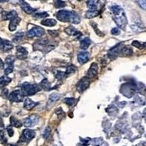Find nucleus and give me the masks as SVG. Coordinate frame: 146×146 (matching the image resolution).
Returning <instances> with one entry per match:
<instances>
[{
  "mask_svg": "<svg viewBox=\"0 0 146 146\" xmlns=\"http://www.w3.org/2000/svg\"><path fill=\"white\" fill-rule=\"evenodd\" d=\"M111 12L113 13V19L121 29H125L127 25V19L123 10L119 5H113L111 7Z\"/></svg>",
  "mask_w": 146,
  "mask_h": 146,
  "instance_id": "f257e3e1",
  "label": "nucleus"
},
{
  "mask_svg": "<svg viewBox=\"0 0 146 146\" xmlns=\"http://www.w3.org/2000/svg\"><path fill=\"white\" fill-rule=\"evenodd\" d=\"M21 88V91L24 93V95H26V96H32V95H35L41 90V88L36 85V84H31L28 82L22 84Z\"/></svg>",
  "mask_w": 146,
  "mask_h": 146,
  "instance_id": "f03ea898",
  "label": "nucleus"
},
{
  "mask_svg": "<svg viewBox=\"0 0 146 146\" xmlns=\"http://www.w3.org/2000/svg\"><path fill=\"white\" fill-rule=\"evenodd\" d=\"M49 46H52L49 45V40L47 38H43V39H40L38 40L35 44H33V50H42L43 52H50L52 49H50Z\"/></svg>",
  "mask_w": 146,
  "mask_h": 146,
  "instance_id": "7ed1b4c3",
  "label": "nucleus"
},
{
  "mask_svg": "<svg viewBox=\"0 0 146 146\" xmlns=\"http://www.w3.org/2000/svg\"><path fill=\"white\" fill-rule=\"evenodd\" d=\"M72 11L69 10H60L56 13V17L58 20L64 22V23H70Z\"/></svg>",
  "mask_w": 146,
  "mask_h": 146,
  "instance_id": "20e7f679",
  "label": "nucleus"
},
{
  "mask_svg": "<svg viewBox=\"0 0 146 146\" xmlns=\"http://www.w3.org/2000/svg\"><path fill=\"white\" fill-rule=\"evenodd\" d=\"M123 88H121V93L123 94L126 98H132V96L135 92V86L133 84H130V83H126L123 84V85L121 87Z\"/></svg>",
  "mask_w": 146,
  "mask_h": 146,
  "instance_id": "39448f33",
  "label": "nucleus"
},
{
  "mask_svg": "<svg viewBox=\"0 0 146 146\" xmlns=\"http://www.w3.org/2000/svg\"><path fill=\"white\" fill-rule=\"evenodd\" d=\"M44 33H45V31L43 30V28L39 27V26H33L32 29H30L27 32L26 36L28 38H33V37H42Z\"/></svg>",
  "mask_w": 146,
  "mask_h": 146,
  "instance_id": "423d86ee",
  "label": "nucleus"
},
{
  "mask_svg": "<svg viewBox=\"0 0 146 146\" xmlns=\"http://www.w3.org/2000/svg\"><path fill=\"white\" fill-rule=\"evenodd\" d=\"M7 98L11 101V102H21V101L24 100L25 95L20 89H16V90H14L12 93L9 94Z\"/></svg>",
  "mask_w": 146,
  "mask_h": 146,
  "instance_id": "0eeeda50",
  "label": "nucleus"
},
{
  "mask_svg": "<svg viewBox=\"0 0 146 146\" xmlns=\"http://www.w3.org/2000/svg\"><path fill=\"white\" fill-rule=\"evenodd\" d=\"M89 85H90V78H88V77H84L78 82L77 86H76L77 90L81 93L83 91H85L89 87Z\"/></svg>",
  "mask_w": 146,
  "mask_h": 146,
  "instance_id": "6e6552de",
  "label": "nucleus"
},
{
  "mask_svg": "<svg viewBox=\"0 0 146 146\" xmlns=\"http://www.w3.org/2000/svg\"><path fill=\"white\" fill-rule=\"evenodd\" d=\"M35 136V131L31 130V129H25L23 131L21 138H20V142H29L30 140H32L33 137Z\"/></svg>",
  "mask_w": 146,
  "mask_h": 146,
  "instance_id": "1a4fd4ad",
  "label": "nucleus"
},
{
  "mask_svg": "<svg viewBox=\"0 0 146 146\" xmlns=\"http://www.w3.org/2000/svg\"><path fill=\"white\" fill-rule=\"evenodd\" d=\"M39 122V115H32L29 117L25 119L24 121V125L25 127H33L36 125Z\"/></svg>",
  "mask_w": 146,
  "mask_h": 146,
  "instance_id": "9d476101",
  "label": "nucleus"
},
{
  "mask_svg": "<svg viewBox=\"0 0 146 146\" xmlns=\"http://www.w3.org/2000/svg\"><path fill=\"white\" fill-rule=\"evenodd\" d=\"M123 47V45L122 43H119V44H117V45H115V47H113L108 52V57L112 60L115 59L117 56L121 54V50H122Z\"/></svg>",
  "mask_w": 146,
  "mask_h": 146,
  "instance_id": "9b49d317",
  "label": "nucleus"
},
{
  "mask_svg": "<svg viewBox=\"0 0 146 146\" xmlns=\"http://www.w3.org/2000/svg\"><path fill=\"white\" fill-rule=\"evenodd\" d=\"M13 43L11 42L0 38V50H3V52H9L10 50L13 49Z\"/></svg>",
  "mask_w": 146,
  "mask_h": 146,
  "instance_id": "f8f14e48",
  "label": "nucleus"
},
{
  "mask_svg": "<svg viewBox=\"0 0 146 146\" xmlns=\"http://www.w3.org/2000/svg\"><path fill=\"white\" fill-rule=\"evenodd\" d=\"M90 59V54L88 52H81L78 54V60L80 64H84L88 62Z\"/></svg>",
  "mask_w": 146,
  "mask_h": 146,
  "instance_id": "ddd939ff",
  "label": "nucleus"
},
{
  "mask_svg": "<svg viewBox=\"0 0 146 146\" xmlns=\"http://www.w3.org/2000/svg\"><path fill=\"white\" fill-rule=\"evenodd\" d=\"M28 56V52L27 50L22 46H17L16 48V57L19 60H25Z\"/></svg>",
  "mask_w": 146,
  "mask_h": 146,
  "instance_id": "4468645a",
  "label": "nucleus"
},
{
  "mask_svg": "<svg viewBox=\"0 0 146 146\" xmlns=\"http://www.w3.org/2000/svg\"><path fill=\"white\" fill-rule=\"evenodd\" d=\"M98 64L97 63H92L91 66H90V68H89V70H88L87 77L88 78L95 77V76L98 74Z\"/></svg>",
  "mask_w": 146,
  "mask_h": 146,
  "instance_id": "2eb2a0df",
  "label": "nucleus"
},
{
  "mask_svg": "<svg viewBox=\"0 0 146 146\" xmlns=\"http://www.w3.org/2000/svg\"><path fill=\"white\" fill-rule=\"evenodd\" d=\"M15 17H17V12L15 10H12V11H9V12H5L3 14L2 19L3 20H13Z\"/></svg>",
  "mask_w": 146,
  "mask_h": 146,
  "instance_id": "dca6fc26",
  "label": "nucleus"
},
{
  "mask_svg": "<svg viewBox=\"0 0 146 146\" xmlns=\"http://www.w3.org/2000/svg\"><path fill=\"white\" fill-rule=\"evenodd\" d=\"M20 5H21V8L22 10L24 11V12H25L26 14H33L35 12L36 9H33V7H31L29 5H28L27 3H25V1H21L20 2Z\"/></svg>",
  "mask_w": 146,
  "mask_h": 146,
  "instance_id": "f3484780",
  "label": "nucleus"
},
{
  "mask_svg": "<svg viewBox=\"0 0 146 146\" xmlns=\"http://www.w3.org/2000/svg\"><path fill=\"white\" fill-rule=\"evenodd\" d=\"M37 105H38V103L35 102V101H33L32 99L25 98V103H24V108L26 109V110H31Z\"/></svg>",
  "mask_w": 146,
  "mask_h": 146,
  "instance_id": "a211bd4d",
  "label": "nucleus"
},
{
  "mask_svg": "<svg viewBox=\"0 0 146 146\" xmlns=\"http://www.w3.org/2000/svg\"><path fill=\"white\" fill-rule=\"evenodd\" d=\"M87 5L89 12H98V7L99 5L98 1H95V0H93V1H88Z\"/></svg>",
  "mask_w": 146,
  "mask_h": 146,
  "instance_id": "6ab92c4d",
  "label": "nucleus"
},
{
  "mask_svg": "<svg viewBox=\"0 0 146 146\" xmlns=\"http://www.w3.org/2000/svg\"><path fill=\"white\" fill-rule=\"evenodd\" d=\"M65 32H66V33H68V35H74V36H76L77 37V40L81 36V33L78 32V31H77L73 26H69L68 28H66Z\"/></svg>",
  "mask_w": 146,
  "mask_h": 146,
  "instance_id": "aec40b11",
  "label": "nucleus"
},
{
  "mask_svg": "<svg viewBox=\"0 0 146 146\" xmlns=\"http://www.w3.org/2000/svg\"><path fill=\"white\" fill-rule=\"evenodd\" d=\"M60 98V94H58V93H52L49 97V98H48V104L50 106H52L55 102H57V101Z\"/></svg>",
  "mask_w": 146,
  "mask_h": 146,
  "instance_id": "412c9836",
  "label": "nucleus"
},
{
  "mask_svg": "<svg viewBox=\"0 0 146 146\" xmlns=\"http://www.w3.org/2000/svg\"><path fill=\"white\" fill-rule=\"evenodd\" d=\"M20 21H21V18L18 17V16H17V17L14 18L13 20H11L10 24H9V30L12 31V32L15 31L16 29V27H17V25H19Z\"/></svg>",
  "mask_w": 146,
  "mask_h": 146,
  "instance_id": "4be33fe9",
  "label": "nucleus"
},
{
  "mask_svg": "<svg viewBox=\"0 0 146 146\" xmlns=\"http://www.w3.org/2000/svg\"><path fill=\"white\" fill-rule=\"evenodd\" d=\"M91 44V40L89 38H84L80 42V48L82 50H87L88 46Z\"/></svg>",
  "mask_w": 146,
  "mask_h": 146,
  "instance_id": "5701e85b",
  "label": "nucleus"
},
{
  "mask_svg": "<svg viewBox=\"0 0 146 146\" xmlns=\"http://www.w3.org/2000/svg\"><path fill=\"white\" fill-rule=\"evenodd\" d=\"M10 82H11V78L5 75V76L0 78V87L1 88H4L7 85H8Z\"/></svg>",
  "mask_w": 146,
  "mask_h": 146,
  "instance_id": "b1692460",
  "label": "nucleus"
},
{
  "mask_svg": "<svg viewBox=\"0 0 146 146\" xmlns=\"http://www.w3.org/2000/svg\"><path fill=\"white\" fill-rule=\"evenodd\" d=\"M70 23L74 24V25H78L80 23V17L76 12H73L72 11V15H71V18H70Z\"/></svg>",
  "mask_w": 146,
  "mask_h": 146,
  "instance_id": "393cba45",
  "label": "nucleus"
},
{
  "mask_svg": "<svg viewBox=\"0 0 146 146\" xmlns=\"http://www.w3.org/2000/svg\"><path fill=\"white\" fill-rule=\"evenodd\" d=\"M42 25H46V26H54V25H57V21H56L55 19L47 18V19H44L42 21Z\"/></svg>",
  "mask_w": 146,
  "mask_h": 146,
  "instance_id": "a878e982",
  "label": "nucleus"
},
{
  "mask_svg": "<svg viewBox=\"0 0 146 146\" xmlns=\"http://www.w3.org/2000/svg\"><path fill=\"white\" fill-rule=\"evenodd\" d=\"M10 123H11V125L12 126H15V127H17V128H19V127H21L22 125V122L21 121H19L17 118H15V116H11V118H10Z\"/></svg>",
  "mask_w": 146,
  "mask_h": 146,
  "instance_id": "bb28decb",
  "label": "nucleus"
},
{
  "mask_svg": "<svg viewBox=\"0 0 146 146\" xmlns=\"http://www.w3.org/2000/svg\"><path fill=\"white\" fill-rule=\"evenodd\" d=\"M41 88L44 90H50V83L47 78H44V80L41 82Z\"/></svg>",
  "mask_w": 146,
  "mask_h": 146,
  "instance_id": "cd10ccee",
  "label": "nucleus"
},
{
  "mask_svg": "<svg viewBox=\"0 0 146 146\" xmlns=\"http://www.w3.org/2000/svg\"><path fill=\"white\" fill-rule=\"evenodd\" d=\"M24 36H25V33H23V32L17 33H16V35H15L14 39H13L14 42H21V41L24 39Z\"/></svg>",
  "mask_w": 146,
  "mask_h": 146,
  "instance_id": "c85d7f7f",
  "label": "nucleus"
},
{
  "mask_svg": "<svg viewBox=\"0 0 146 146\" xmlns=\"http://www.w3.org/2000/svg\"><path fill=\"white\" fill-rule=\"evenodd\" d=\"M49 14L46 12H42V13H35L33 15V17L35 19H39V18H44V17H48Z\"/></svg>",
  "mask_w": 146,
  "mask_h": 146,
  "instance_id": "c756f323",
  "label": "nucleus"
},
{
  "mask_svg": "<svg viewBox=\"0 0 146 146\" xmlns=\"http://www.w3.org/2000/svg\"><path fill=\"white\" fill-rule=\"evenodd\" d=\"M54 74H55V78H57V80H63V78L66 77L65 72L60 71V70H55V71H54Z\"/></svg>",
  "mask_w": 146,
  "mask_h": 146,
  "instance_id": "7c9ffc66",
  "label": "nucleus"
},
{
  "mask_svg": "<svg viewBox=\"0 0 146 146\" xmlns=\"http://www.w3.org/2000/svg\"><path fill=\"white\" fill-rule=\"evenodd\" d=\"M15 56L9 55V56H7V58H5V63L7 64V66H13V64L15 62Z\"/></svg>",
  "mask_w": 146,
  "mask_h": 146,
  "instance_id": "2f4dec72",
  "label": "nucleus"
},
{
  "mask_svg": "<svg viewBox=\"0 0 146 146\" xmlns=\"http://www.w3.org/2000/svg\"><path fill=\"white\" fill-rule=\"evenodd\" d=\"M76 71V67L74 65H70L68 68H67V70L65 72V75L66 77H68L69 75L72 74V73H74Z\"/></svg>",
  "mask_w": 146,
  "mask_h": 146,
  "instance_id": "473e14b6",
  "label": "nucleus"
},
{
  "mask_svg": "<svg viewBox=\"0 0 146 146\" xmlns=\"http://www.w3.org/2000/svg\"><path fill=\"white\" fill-rule=\"evenodd\" d=\"M0 141H1V143L3 144L7 143V138L5 136V133L4 130H0Z\"/></svg>",
  "mask_w": 146,
  "mask_h": 146,
  "instance_id": "72a5a7b5",
  "label": "nucleus"
},
{
  "mask_svg": "<svg viewBox=\"0 0 146 146\" xmlns=\"http://www.w3.org/2000/svg\"><path fill=\"white\" fill-rule=\"evenodd\" d=\"M76 98H67L64 99V103L67 104V105H69V106H72V105H74L76 103Z\"/></svg>",
  "mask_w": 146,
  "mask_h": 146,
  "instance_id": "f704fd0d",
  "label": "nucleus"
},
{
  "mask_svg": "<svg viewBox=\"0 0 146 146\" xmlns=\"http://www.w3.org/2000/svg\"><path fill=\"white\" fill-rule=\"evenodd\" d=\"M54 5H55L56 7L60 8V7H64L65 5H66V3L63 2V1H55L54 2Z\"/></svg>",
  "mask_w": 146,
  "mask_h": 146,
  "instance_id": "c9c22d12",
  "label": "nucleus"
},
{
  "mask_svg": "<svg viewBox=\"0 0 146 146\" xmlns=\"http://www.w3.org/2000/svg\"><path fill=\"white\" fill-rule=\"evenodd\" d=\"M98 15V12H89V11H88L87 14H86V17L87 18H92V17H94V16H96Z\"/></svg>",
  "mask_w": 146,
  "mask_h": 146,
  "instance_id": "e433bc0d",
  "label": "nucleus"
},
{
  "mask_svg": "<svg viewBox=\"0 0 146 146\" xmlns=\"http://www.w3.org/2000/svg\"><path fill=\"white\" fill-rule=\"evenodd\" d=\"M13 70H14V66H7V68L5 69V76H7V74H9V73L13 72Z\"/></svg>",
  "mask_w": 146,
  "mask_h": 146,
  "instance_id": "4c0bfd02",
  "label": "nucleus"
},
{
  "mask_svg": "<svg viewBox=\"0 0 146 146\" xmlns=\"http://www.w3.org/2000/svg\"><path fill=\"white\" fill-rule=\"evenodd\" d=\"M50 128L46 127L45 130H44V132H43V133H42V136L44 138H48V136L50 135Z\"/></svg>",
  "mask_w": 146,
  "mask_h": 146,
  "instance_id": "58836bf2",
  "label": "nucleus"
},
{
  "mask_svg": "<svg viewBox=\"0 0 146 146\" xmlns=\"http://www.w3.org/2000/svg\"><path fill=\"white\" fill-rule=\"evenodd\" d=\"M1 96L4 98H7L8 96H9V94H8V89L7 88H4L3 89V91L1 93Z\"/></svg>",
  "mask_w": 146,
  "mask_h": 146,
  "instance_id": "ea45409f",
  "label": "nucleus"
},
{
  "mask_svg": "<svg viewBox=\"0 0 146 146\" xmlns=\"http://www.w3.org/2000/svg\"><path fill=\"white\" fill-rule=\"evenodd\" d=\"M111 33H112V35H120V30L118 28H113V29L111 30Z\"/></svg>",
  "mask_w": 146,
  "mask_h": 146,
  "instance_id": "a19ab883",
  "label": "nucleus"
},
{
  "mask_svg": "<svg viewBox=\"0 0 146 146\" xmlns=\"http://www.w3.org/2000/svg\"><path fill=\"white\" fill-rule=\"evenodd\" d=\"M7 133H8V135H9L10 137L14 135V130H13L12 126H8V127L7 128Z\"/></svg>",
  "mask_w": 146,
  "mask_h": 146,
  "instance_id": "79ce46f5",
  "label": "nucleus"
},
{
  "mask_svg": "<svg viewBox=\"0 0 146 146\" xmlns=\"http://www.w3.org/2000/svg\"><path fill=\"white\" fill-rule=\"evenodd\" d=\"M133 46H135L136 48H139V49H142V48H143V46H142V43L141 42H137V41H134V42H133Z\"/></svg>",
  "mask_w": 146,
  "mask_h": 146,
  "instance_id": "37998d69",
  "label": "nucleus"
},
{
  "mask_svg": "<svg viewBox=\"0 0 146 146\" xmlns=\"http://www.w3.org/2000/svg\"><path fill=\"white\" fill-rule=\"evenodd\" d=\"M137 3H138L140 5H141V7H142V5H143V9L145 10V1H138Z\"/></svg>",
  "mask_w": 146,
  "mask_h": 146,
  "instance_id": "c03bdc74",
  "label": "nucleus"
},
{
  "mask_svg": "<svg viewBox=\"0 0 146 146\" xmlns=\"http://www.w3.org/2000/svg\"><path fill=\"white\" fill-rule=\"evenodd\" d=\"M54 32H55V31H48V33H50V35H52L53 37L58 35V33H54Z\"/></svg>",
  "mask_w": 146,
  "mask_h": 146,
  "instance_id": "a18cd8bd",
  "label": "nucleus"
},
{
  "mask_svg": "<svg viewBox=\"0 0 146 146\" xmlns=\"http://www.w3.org/2000/svg\"><path fill=\"white\" fill-rule=\"evenodd\" d=\"M3 128H4V123L2 121V118L0 117V129H2L3 130Z\"/></svg>",
  "mask_w": 146,
  "mask_h": 146,
  "instance_id": "49530a36",
  "label": "nucleus"
},
{
  "mask_svg": "<svg viewBox=\"0 0 146 146\" xmlns=\"http://www.w3.org/2000/svg\"><path fill=\"white\" fill-rule=\"evenodd\" d=\"M4 68V62H3V60L0 59V69H2Z\"/></svg>",
  "mask_w": 146,
  "mask_h": 146,
  "instance_id": "de8ad7c7",
  "label": "nucleus"
},
{
  "mask_svg": "<svg viewBox=\"0 0 146 146\" xmlns=\"http://www.w3.org/2000/svg\"><path fill=\"white\" fill-rule=\"evenodd\" d=\"M4 12V10H3V8L1 7H0V14H1V13H3Z\"/></svg>",
  "mask_w": 146,
  "mask_h": 146,
  "instance_id": "09e8293b",
  "label": "nucleus"
}]
</instances>
